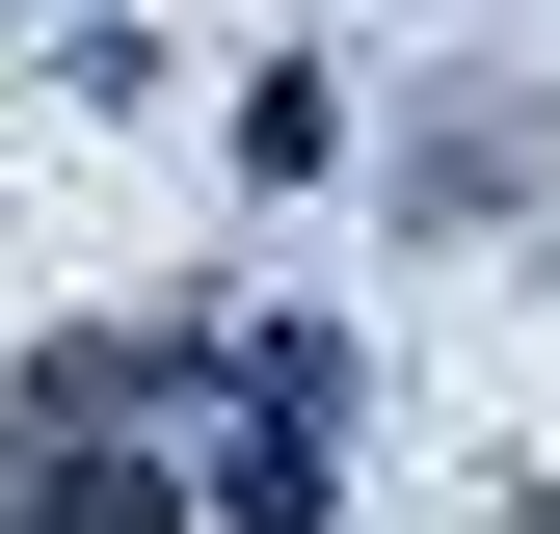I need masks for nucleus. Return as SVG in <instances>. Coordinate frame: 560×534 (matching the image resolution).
<instances>
[]
</instances>
